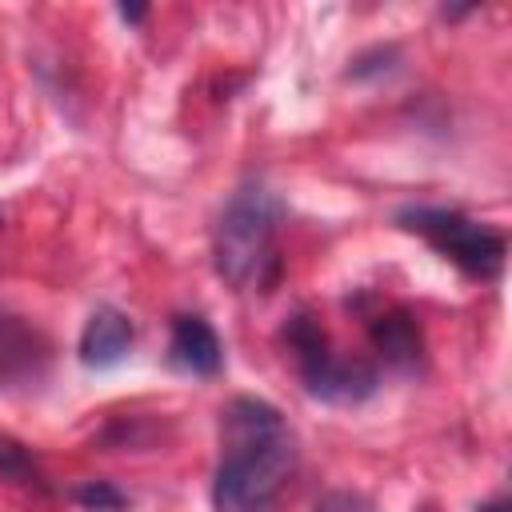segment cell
Here are the masks:
<instances>
[{"label": "cell", "mask_w": 512, "mask_h": 512, "mask_svg": "<svg viewBox=\"0 0 512 512\" xmlns=\"http://www.w3.org/2000/svg\"><path fill=\"white\" fill-rule=\"evenodd\" d=\"M296 468V440L284 416L256 396H236L220 416V464L212 476L216 512H272Z\"/></svg>", "instance_id": "obj_1"}, {"label": "cell", "mask_w": 512, "mask_h": 512, "mask_svg": "<svg viewBox=\"0 0 512 512\" xmlns=\"http://www.w3.org/2000/svg\"><path fill=\"white\" fill-rule=\"evenodd\" d=\"M280 200L264 180H244L216 216L212 228V260L220 280L236 292L260 288L276 268V228H280Z\"/></svg>", "instance_id": "obj_2"}, {"label": "cell", "mask_w": 512, "mask_h": 512, "mask_svg": "<svg viewBox=\"0 0 512 512\" xmlns=\"http://www.w3.org/2000/svg\"><path fill=\"white\" fill-rule=\"evenodd\" d=\"M284 340H288V348L296 356V368H300L304 388L316 400H328V404H360L364 396L376 392V372L364 360H352V356L332 352L320 320H312L308 312H296L288 320Z\"/></svg>", "instance_id": "obj_3"}, {"label": "cell", "mask_w": 512, "mask_h": 512, "mask_svg": "<svg viewBox=\"0 0 512 512\" xmlns=\"http://www.w3.org/2000/svg\"><path fill=\"white\" fill-rule=\"evenodd\" d=\"M396 224L408 228V232H420L440 256L460 264L468 276L492 280L504 264V236L496 228L480 224V220H468L456 208H428V204L400 208Z\"/></svg>", "instance_id": "obj_4"}, {"label": "cell", "mask_w": 512, "mask_h": 512, "mask_svg": "<svg viewBox=\"0 0 512 512\" xmlns=\"http://www.w3.org/2000/svg\"><path fill=\"white\" fill-rule=\"evenodd\" d=\"M44 364H48L44 336L16 316H0V388L40 380Z\"/></svg>", "instance_id": "obj_5"}, {"label": "cell", "mask_w": 512, "mask_h": 512, "mask_svg": "<svg viewBox=\"0 0 512 512\" xmlns=\"http://www.w3.org/2000/svg\"><path fill=\"white\" fill-rule=\"evenodd\" d=\"M132 320L112 308V304H100L88 320H84V332H80V360L88 368H116L128 348H132Z\"/></svg>", "instance_id": "obj_6"}, {"label": "cell", "mask_w": 512, "mask_h": 512, "mask_svg": "<svg viewBox=\"0 0 512 512\" xmlns=\"http://www.w3.org/2000/svg\"><path fill=\"white\" fill-rule=\"evenodd\" d=\"M168 360H172L180 372L216 376V372H220V360H224V348H220V336L212 332V324H208L204 316H176V320H172Z\"/></svg>", "instance_id": "obj_7"}, {"label": "cell", "mask_w": 512, "mask_h": 512, "mask_svg": "<svg viewBox=\"0 0 512 512\" xmlns=\"http://www.w3.org/2000/svg\"><path fill=\"white\" fill-rule=\"evenodd\" d=\"M368 336H372V348L380 352L384 364H392L400 372H412L420 364L424 340H420V324L408 308H384L380 316H372Z\"/></svg>", "instance_id": "obj_8"}, {"label": "cell", "mask_w": 512, "mask_h": 512, "mask_svg": "<svg viewBox=\"0 0 512 512\" xmlns=\"http://www.w3.org/2000/svg\"><path fill=\"white\" fill-rule=\"evenodd\" d=\"M76 500L88 508V512H120L124 508V492L112 488L108 480H88L76 488Z\"/></svg>", "instance_id": "obj_9"}, {"label": "cell", "mask_w": 512, "mask_h": 512, "mask_svg": "<svg viewBox=\"0 0 512 512\" xmlns=\"http://www.w3.org/2000/svg\"><path fill=\"white\" fill-rule=\"evenodd\" d=\"M316 512H376L372 508V500L368 496H360V492H328L320 504H316Z\"/></svg>", "instance_id": "obj_10"}, {"label": "cell", "mask_w": 512, "mask_h": 512, "mask_svg": "<svg viewBox=\"0 0 512 512\" xmlns=\"http://www.w3.org/2000/svg\"><path fill=\"white\" fill-rule=\"evenodd\" d=\"M0 472H4V476H28V472H32L28 452H24L20 444L4 440V436H0Z\"/></svg>", "instance_id": "obj_11"}, {"label": "cell", "mask_w": 512, "mask_h": 512, "mask_svg": "<svg viewBox=\"0 0 512 512\" xmlns=\"http://www.w3.org/2000/svg\"><path fill=\"white\" fill-rule=\"evenodd\" d=\"M120 16L136 24V20H144V8H140V4H120Z\"/></svg>", "instance_id": "obj_12"}, {"label": "cell", "mask_w": 512, "mask_h": 512, "mask_svg": "<svg viewBox=\"0 0 512 512\" xmlns=\"http://www.w3.org/2000/svg\"><path fill=\"white\" fill-rule=\"evenodd\" d=\"M476 512H508V504H504V500H488V504H480Z\"/></svg>", "instance_id": "obj_13"}]
</instances>
